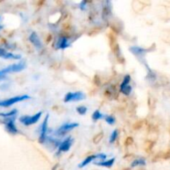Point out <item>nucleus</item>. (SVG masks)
<instances>
[{"mask_svg": "<svg viewBox=\"0 0 170 170\" xmlns=\"http://www.w3.org/2000/svg\"><path fill=\"white\" fill-rule=\"evenodd\" d=\"M28 99H30V96H28V95L14 96V97L8 98V99L0 101V107H9L11 106L12 105L16 104L18 102L22 101H25V100Z\"/></svg>", "mask_w": 170, "mask_h": 170, "instance_id": "1", "label": "nucleus"}, {"mask_svg": "<svg viewBox=\"0 0 170 170\" xmlns=\"http://www.w3.org/2000/svg\"><path fill=\"white\" fill-rule=\"evenodd\" d=\"M42 115V111H39L35 115H33V116H29V115H22L19 118V121L22 125H24L26 126H28V125H34L38 121L40 120Z\"/></svg>", "mask_w": 170, "mask_h": 170, "instance_id": "2", "label": "nucleus"}, {"mask_svg": "<svg viewBox=\"0 0 170 170\" xmlns=\"http://www.w3.org/2000/svg\"><path fill=\"white\" fill-rule=\"evenodd\" d=\"M85 94L81 91H77V92H68L66 94V96L64 97V101L70 102V101H79L85 99Z\"/></svg>", "mask_w": 170, "mask_h": 170, "instance_id": "3", "label": "nucleus"}, {"mask_svg": "<svg viewBox=\"0 0 170 170\" xmlns=\"http://www.w3.org/2000/svg\"><path fill=\"white\" fill-rule=\"evenodd\" d=\"M3 123L5 124V128L8 133L14 134V135L18 133V130L16 125H15V118H14V116L4 118Z\"/></svg>", "mask_w": 170, "mask_h": 170, "instance_id": "4", "label": "nucleus"}, {"mask_svg": "<svg viewBox=\"0 0 170 170\" xmlns=\"http://www.w3.org/2000/svg\"><path fill=\"white\" fill-rule=\"evenodd\" d=\"M77 126H79V125L77 123H66L62 125L59 129L57 130V135L62 136L65 134H66L67 132L71 131L75 128H77Z\"/></svg>", "mask_w": 170, "mask_h": 170, "instance_id": "5", "label": "nucleus"}, {"mask_svg": "<svg viewBox=\"0 0 170 170\" xmlns=\"http://www.w3.org/2000/svg\"><path fill=\"white\" fill-rule=\"evenodd\" d=\"M48 119H49V115H47L46 118L44 119L43 122L41 126V135L39 137V142L43 144L46 142L47 140V129H48V126H47V124H48Z\"/></svg>", "mask_w": 170, "mask_h": 170, "instance_id": "6", "label": "nucleus"}, {"mask_svg": "<svg viewBox=\"0 0 170 170\" xmlns=\"http://www.w3.org/2000/svg\"><path fill=\"white\" fill-rule=\"evenodd\" d=\"M71 144H72V138L67 137L60 143V144L58 146V152H67L71 148Z\"/></svg>", "mask_w": 170, "mask_h": 170, "instance_id": "7", "label": "nucleus"}, {"mask_svg": "<svg viewBox=\"0 0 170 170\" xmlns=\"http://www.w3.org/2000/svg\"><path fill=\"white\" fill-rule=\"evenodd\" d=\"M29 40L33 43V45L38 50H40L42 48V43L41 40L39 38V37L36 33H32L29 36Z\"/></svg>", "mask_w": 170, "mask_h": 170, "instance_id": "8", "label": "nucleus"}, {"mask_svg": "<svg viewBox=\"0 0 170 170\" xmlns=\"http://www.w3.org/2000/svg\"><path fill=\"white\" fill-rule=\"evenodd\" d=\"M0 57L3 58V59H14V60H18L21 58V56L17 55L14 53L7 52L4 48L0 47Z\"/></svg>", "mask_w": 170, "mask_h": 170, "instance_id": "9", "label": "nucleus"}, {"mask_svg": "<svg viewBox=\"0 0 170 170\" xmlns=\"http://www.w3.org/2000/svg\"><path fill=\"white\" fill-rule=\"evenodd\" d=\"M129 51H130L134 55L137 56V57H141V56L144 55L145 52H147V50L140 47H131L129 48Z\"/></svg>", "mask_w": 170, "mask_h": 170, "instance_id": "10", "label": "nucleus"}, {"mask_svg": "<svg viewBox=\"0 0 170 170\" xmlns=\"http://www.w3.org/2000/svg\"><path fill=\"white\" fill-rule=\"evenodd\" d=\"M70 46V43L68 42V40L66 38H60L57 40V48L58 49H65L66 47Z\"/></svg>", "mask_w": 170, "mask_h": 170, "instance_id": "11", "label": "nucleus"}, {"mask_svg": "<svg viewBox=\"0 0 170 170\" xmlns=\"http://www.w3.org/2000/svg\"><path fill=\"white\" fill-rule=\"evenodd\" d=\"M98 159V155L97 154H95V155H91V156H88L87 158H85L82 162L81 163V164L79 165V168H84L85 166L88 165L90 163H91L95 159Z\"/></svg>", "mask_w": 170, "mask_h": 170, "instance_id": "12", "label": "nucleus"}, {"mask_svg": "<svg viewBox=\"0 0 170 170\" xmlns=\"http://www.w3.org/2000/svg\"><path fill=\"white\" fill-rule=\"evenodd\" d=\"M114 163H115V158H112V159H109V160H106V161L96 162L95 163V164L98 165V166H101V167L110 168V167H112V165L114 164Z\"/></svg>", "mask_w": 170, "mask_h": 170, "instance_id": "13", "label": "nucleus"}, {"mask_svg": "<svg viewBox=\"0 0 170 170\" xmlns=\"http://www.w3.org/2000/svg\"><path fill=\"white\" fill-rule=\"evenodd\" d=\"M145 164H146L145 159H143V158H139V159H135V160L132 162L130 166H131L132 168H135V167H137V166H144Z\"/></svg>", "mask_w": 170, "mask_h": 170, "instance_id": "14", "label": "nucleus"}, {"mask_svg": "<svg viewBox=\"0 0 170 170\" xmlns=\"http://www.w3.org/2000/svg\"><path fill=\"white\" fill-rule=\"evenodd\" d=\"M104 117V115H103V114H102L100 110H96L94 111L93 115H92V119H93L94 121H97L98 120H101V119H102Z\"/></svg>", "mask_w": 170, "mask_h": 170, "instance_id": "15", "label": "nucleus"}, {"mask_svg": "<svg viewBox=\"0 0 170 170\" xmlns=\"http://www.w3.org/2000/svg\"><path fill=\"white\" fill-rule=\"evenodd\" d=\"M121 91L124 95H125V96H129V94L131 93L132 91V86L130 85H128L126 86H125V87L121 88Z\"/></svg>", "mask_w": 170, "mask_h": 170, "instance_id": "16", "label": "nucleus"}, {"mask_svg": "<svg viewBox=\"0 0 170 170\" xmlns=\"http://www.w3.org/2000/svg\"><path fill=\"white\" fill-rule=\"evenodd\" d=\"M17 112H18V110H12L11 111H9V112L0 113V116H2V117H4V118L12 117V116H14V115H16Z\"/></svg>", "mask_w": 170, "mask_h": 170, "instance_id": "17", "label": "nucleus"}, {"mask_svg": "<svg viewBox=\"0 0 170 170\" xmlns=\"http://www.w3.org/2000/svg\"><path fill=\"white\" fill-rule=\"evenodd\" d=\"M117 137H118V130H117V129H115V130L111 133V135H110L109 142H110V144H112V143H114L115 140H116Z\"/></svg>", "mask_w": 170, "mask_h": 170, "instance_id": "18", "label": "nucleus"}, {"mask_svg": "<svg viewBox=\"0 0 170 170\" xmlns=\"http://www.w3.org/2000/svg\"><path fill=\"white\" fill-rule=\"evenodd\" d=\"M104 117L105 121L109 125H114L115 123V118L114 116H112V115H105Z\"/></svg>", "mask_w": 170, "mask_h": 170, "instance_id": "19", "label": "nucleus"}, {"mask_svg": "<svg viewBox=\"0 0 170 170\" xmlns=\"http://www.w3.org/2000/svg\"><path fill=\"white\" fill-rule=\"evenodd\" d=\"M130 80H131V78H130V77H129V75H126L125 77H124L123 82L121 83V88L125 87V86H126V85H129V82H130Z\"/></svg>", "mask_w": 170, "mask_h": 170, "instance_id": "20", "label": "nucleus"}, {"mask_svg": "<svg viewBox=\"0 0 170 170\" xmlns=\"http://www.w3.org/2000/svg\"><path fill=\"white\" fill-rule=\"evenodd\" d=\"M77 111L79 113L80 115H85V113L87 111V108L84 105H81L77 108Z\"/></svg>", "mask_w": 170, "mask_h": 170, "instance_id": "21", "label": "nucleus"}, {"mask_svg": "<svg viewBox=\"0 0 170 170\" xmlns=\"http://www.w3.org/2000/svg\"><path fill=\"white\" fill-rule=\"evenodd\" d=\"M97 155H98V159H99L100 160H101V161H105V159H106V154H97Z\"/></svg>", "mask_w": 170, "mask_h": 170, "instance_id": "22", "label": "nucleus"}, {"mask_svg": "<svg viewBox=\"0 0 170 170\" xmlns=\"http://www.w3.org/2000/svg\"><path fill=\"white\" fill-rule=\"evenodd\" d=\"M85 3L86 2H85V1H83V2H81V9H82V10H84L85 8Z\"/></svg>", "mask_w": 170, "mask_h": 170, "instance_id": "23", "label": "nucleus"}, {"mask_svg": "<svg viewBox=\"0 0 170 170\" xmlns=\"http://www.w3.org/2000/svg\"><path fill=\"white\" fill-rule=\"evenodd\" d=\"M2 28H3V26H0V30H1Z\"/></svg>", "mask_w": 170, "mask_h": 170, "instance_id": "24", "label": "nucleus"}]
</instances>
